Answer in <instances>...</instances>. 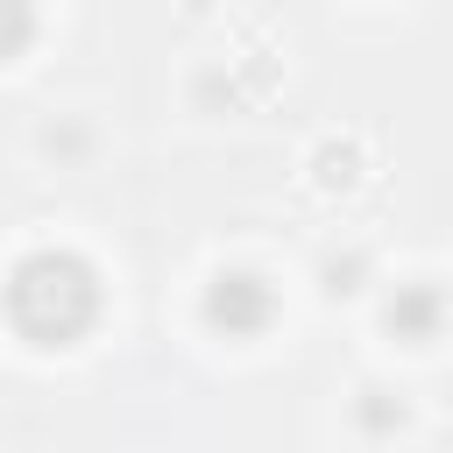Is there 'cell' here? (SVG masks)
<instances>
[{
    "label": "cell",
    "mask_w": 453,
    "mask_h": 453,
    "mask_svg": "<svg viewBox=\"0 0 453 453\" xmlns=\"http://www.w3.org/2000/svg\"><path fill=\"white\" fill-rule=\"evenodd\" d=\"M7 319L35 347H71L99 319V283H92V269L78 255L42 248V255L14 262V276H7Z\"/></svg>",
    "instance_id": "1"
},
{
    "label": "cell",
    "mask_w": 453,
    "mask_h": 453,
    "mask_svg": "<svg viewBox=\"0 0 453 453\" xmlns=\"http://www.w3.org/2000/svg\"><path fill=\"white\" fill-rule=\"evenodd\" d=\"M269 311H276V297H269V283L262 276H248V269H234V276H219L212 290H205V319L219 326V333H262L269 326Z\"/></svg>",
    "instance_id": "2"
},
{
    "label": "cell",
    "mask_w": 453,
    "mask_h": 453,
    "mask_svg": "<svg viewBox=\"0 0 453 453\" xmlns=\"http://www.w3.org/2000/svg\"><path fill=\"white\" fill-rule=\"evenodd\" d=\"M28 28H35V7L28 0H0V57H14L28 42Z\"/></svg>",
    "instance_id": "4"
},
{
    "label": "cell",
    "mask_w": 453,
    "mask_h": 453,
    "mask_svg": "<svg viewBox=\"0 0 453 453\" xmlns=\"http://www.w3.org/2000/svg\"><path fill=\"white\" fill-rule=\"evenodd\" d=\"M432 319H439V297H432V290H403V297L389 304V326H396V333H411V340H425V333H432Z\"/></svg>",
    "instance_id": "3"
}]
</instances>
